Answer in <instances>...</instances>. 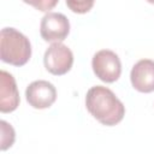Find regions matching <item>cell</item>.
I'll return each instance as SVG.
<instances>
[{
	"label": "cell",
	"instance_id": "cell-1",
	"mask_svg": "<svg viewBox=\"0 0 154 154\" xmlns=\"http://www.w3.org/2000/svg\"><path fill=\"white\" fill-rule=\"evenodd\" d=\"M85 106L88 112L106 126H113L120 123L125 114L123 102L111 89L103 85L91 87L87 91Z\"/></svg>",
	"mask_w": 154,
	"mask_h": 154
},
{
	"label": "cell",
	"instance_id": "cell-2",
	"mask_svg": "<svg viewBox=\"0 0 154 154\" xmlns=\"http://www.w3.org/2000/svg\"><path fill=\"white\" fill-rule=\"evenodd\" d=\"M0 57L13 66L25 65L31 57L29 38L14 28H4L0 32Z\"/></svg>",
	"mask_w": 154,
	"mask_h": 154
},
{
	"label": "cell",
	"instance_id": "cell-3",
	"mask_svg": "<svg viewBox=\"0 0 154 154\" xmlns=\"http://www.w3.org/2000/svg\"><path fill=\"white\" fill-rule=\"evenodd\" d=\"M91 67L99 79L105 83L116 82L122 73V63L119 57L109 49H101L94 54Z\"/></svg>",
	"mask_w": 154,
	"mask_h": 154
},
{
	"label": "cell",
	"instance_id": "cell-4",
	"mask_svg": "<svg viewBox=\"0 0 154 154\" xmlns=\"http://www.w3.org/2000/svg\"><path fill=\"white\" fill-rule=\"evenodd\" d=\"M43 63L48 72L55 76H61L71 70L73 64V54L64 43L53 42L45 52Z\"/></svg>",
	"mask_w": 154,
	"mask_h": 154
},
{
	"label": "cell",
	"instance_id": "cell-5",
	"mask_svg": "<svg viewBox=\"0 0 154 154\" xmlns=\"http://www.w3.org/2000/svg\"><path fill=\"white\" fill-rule=\"evenodd\" d=\"M70 32V22L65 14L48 12L43 16L40 24L41 37L47 42H61Z\"/></svg>",
	"mask_w": 154,
	"mask_h": 154
},
{
	"label": "cell",
	"instance_id": "cell-6",
	"mask_svg": "<svg viewBox=\"0 0 154 154\" xmlns=\"http://www.w3.org/2000/svg\"><path fill=\"white\" fill-rule=\"evenodd\" d=\"M28 103L36 109H45L51 107L57 100V89L48 81H34L25 90Z\"/></svg>",
	"mask_w": 154,
	"mask_h": 154
},
{
	"label": "cell",
	"instance_id": "cell-7",
	"mask_svg": "<svg viewBox=\"0 0 154 154\" xmlns=\"http://www.w3.org/2000/svg\"><path fill=\"white\" fill-rule=\"evenodd\" d=\"M132 87L140 93L154 91V60L142 59L137 61L130 72Z\"/></svg>",
	"mask_w": 154,
	"mask_h": 154
},
{
	"label": "cell",
	"instance_id": "cell-8",
	"mask_svg": "<svg viewBox=\"0 0 154 154\" xmlns=\"http://www.w3.org/2000/svg\"><path fill=\"white\" fill-rule=\"evenodd\" d=\"M19 93L14 77L5 70L0 72V111L13 112L19 106Z\"/></svg>",
	"mask_w": 154,
	"mask_h": 154
},
{
	"label": "cell",
	"instance_id": "cell-9",
	"mask_svg": "<svg viewBox=\"0 0 154 154\" xmlns=\"http://www.w3.org/2000/svg\"><path fill=\"white\" fill-rule=\"evenodd\" d=\"M0 125H1V149L6 150L14 142V130L5 120H1Z\"/></svg>",
	"mask_w": 154,
	"mask_h": 154
},
{
	"label": "cell",
	"instance_id": "cell-10",
	"mask_svg": "<svg viewBox=\"0 0 154 154\" xmlns=\"http://www.w3.org/2000/svg\"><path fill=\"white\" fill-rule=\"evenodd\" d=\"M94 1L95 0H66V5L72 12L83 14L93 8Z\"/></svg>",
	"mask_w": 154,
	"mask_h": 154
},
{
	"label": "cell",
	"instance_id": "cell-11",
	"mask_svg": "<svg viewBox=\"0 0 154 154\" xmlns=\"http://www.w3.org/2000/svg\"><path fill=\"white\" fill-rule=\"evenodd\" d=\"M22 1L41 12H49L55 7L59 0H22Z\"/></svg>",
	"mask_w": 154,
	"mask_h": 154
},
{
	"label": "cell",
	"instance_id": "cell-12",
	"mask_svg": "<svg viewBox=\"0 0 154 154\" xmlns=\"http://www.w3.org/2000/svg\"><path fill=\"white\" fill-rule=\"evenodd\" d=\"M147 2H149V4H153L154 5V0H146Z\"/></svg>",
	"mask_w": 154,
	"mask_h": 154
}]
</instances>
